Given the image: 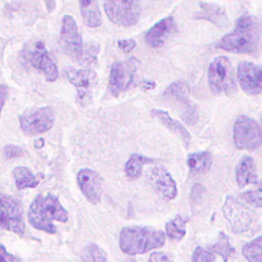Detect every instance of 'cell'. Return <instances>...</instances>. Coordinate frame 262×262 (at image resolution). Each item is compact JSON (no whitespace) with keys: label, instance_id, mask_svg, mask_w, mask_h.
<instances>
[{"label":"cell","instance_id":"obj_20","mask_svg":"<svg viewBox=\"0 0 262 262\" xmlns=\"http://www.w3.org/2000/svg\"><path fill=\"white\" fill-rule=\"evenodd\" d=\"M84 24L90 28L99 27L102 23L97 0H79Z\"/></svg>","mask_w":262,"mask_h":262},{"label":"cell","instance_id":"obj_19","mask_svg":"<svg viewBox=\"0 0 262 262\" xmlns=\"http://www.w3.org/2000/svg\"><path fill=\"white\" fill-rule=\"evenodd\" d=\"M152 115L164 125L166 126L168 129H170L171 131H173L175 134H177L182 141L184 142V144L187 146L190 142L191 136L188 132V130L185 128V126L180 123L179 121L173 119L167 112L162 111V110H158V108H154L151 111Z\"/></svg>","mask_w":262,"mask_h":262},{"label":"cell","instance_id":"obj_31","mask_svg":"<svg viewBox=\"0 0 262 262\" xmlns=\"http://www.w3.org/2000/svg\"><path fill=\"white\" fill-rule=\"evenodd\" d=\"M191 262H215V255L209 250L196 247L193 251Z\"/></svg>","mask_w":262,"mask_h":262},{"label":"cell","instance_id":"obj_4","mask_svg":"<svg viewBox=\"0 0 262 262\" xmlns=\"http://www.w3.org/2000/svg\"><path fill=\"white\" fill-rule=\"evenodd\" d=\"M208 83L215 94H231L236 90L234 71L226 56L214 58L208 70Z\"/></svg>","mask_w":262,"mask_h":262},{"label":"cell","instance_id":"obj_18","mask_svg":"<svg viewBox=\"0 0 262 262\" xmlns=\"http://www.w3.org/2000/svg\"><path fill=\"white\" fill-rule=\"evenodd\" d=\"M235 181L241 188L258 182L256 164L252 157L245 156L239 160L235 168Z\"/></svg>","mask_w":262,"mask_h":262},{"label":"cell","instance_id":"obj_32","mask_svg":"<svg viewBox=\"0 0 262 262\" xmlns=\"http://www.w3.org/2000/svg\"><path fill=\"white\" fill-rule=\"evenodd\" d=\"M4 155L7 159H15L24 155V149L20 146L8 144L4 147Z\"/></svg>","mask_w":262,"mask_h":262},{"label":"cell","instance_id":"obj_13","mask_svg":"<svg viewBox=\"0 0 262 262\" xmlns=\"http://www.w3.org/2000/svg\"><path fill=\"white\" fill-rule=\"evenodd\" d=\"M223 212L232 231L235 233L245 232L253 223L252 212L232 195L226 198Z\"/></svg>","mask_w":262,"mask_h":262},{"label":"cell","instance_id":"obj_5","mask_svg":"<svg viewBox=\"0 0 262 262\" xmlns=\"http://www.w3.org/2000/svg\"><path fill=\"white\" fill-rule=\"evenodd\" d=\"M25 230L26 223L21 202L12 195L0 193V235L10 231L21 236Z\"/></svg>","mask_w":262,"mask_h":262},{"label":"cell","instance_id":"obj_1","mask_svg":"<svg viewBox=\"0 0 262 262\" xmlns=\"http://www.w3.org/2000/svg\"><path fill=\"white\" fill-rule=\"evenodd\" d=\"M260 23L250 14L242 15L235 24L233 31L225 35L217 43V47L233 53L254 54L260 42Z\"/></svg>","mask_w":262,"mask_h":262},{"label":"cell","instance_id":"obj_6","mask_svg":"<svg viewBox=\"0 0 262 262\" xmlns=\"http://www.w3.org/2000/svg\"><path fill=\"white\" fill-rule=\"evenodd\" d=\"M233 142L238 149H258L262 143L260 124L250 117L239 116L233 125Z\"/></svg>","mask_w":262,"mask_h":262},{"label":"cell","instance_id":"obj_2","mask_svg":"<svg viewBox=\"0 0 262 262\" xmlns=\"http://www.w3.org/2000/svg\"><path fill=\"white\" fill-rule=\"evenodd\" d=\"M68 219V211L54 194H38L31 203L28 211L29 223L34 228L50 234L56 232L53 221L64 223Z\"/></svg>","mask_w":262,"mask_h":262},{"label":"cell","instance_id":"obj_15","mask_svg":"<svg viewBox=\"0 0 262 262\" xmlns=\"http://www.w3.org/2000/svg\"><path fill=\"white\" fill-rule=\"evenodd\" d=\"M77 182L86 200L95 205L100 201L102 193V178L94 170L81 169L77 174Z\"/></svg>","mask_w":262,"mask_h":262},{"label":"cell","instance_id":"obj_34","mask_svg":"<svg viewBox=\"0 0 262 262\" xmlns=\"http://www.w3.org/2000/svg\"><path fill=\"white\" fill-rule=\"evenodd\" d=\"M136 46V42L133 39H126V40H119L118 47L124 52H130Z\"/></svg>","mask_w":262,"mask_h":262},{"label":"cell","instance_id":"obj_30","mask_svg":"<svg viewBox=\"0 0 262 262\" xmlns=\"http://www.w3.org/2000/svg\"><path fill=\"white\" fill-rule=\"evenodd\" d=\"M261 183H258L257 189H252L245 191L241 193V199L245 201L247 204L250 206L256 207V208H261L262 206V200H261Z\"/></svg>","mask_w":262,"mask_h":262},{"label":"cell","instance_id":"obj_25","mask_svg":"<svg viewBox=\"0 0 262 262\" xmlns=\"http://www.w3.org/2000/svg\"><path fill=\"white\" fill-rule=\"evenodd\" d=\"M187 219L181 215H176L174 219L166 223V234L172 241H180L186 233L185 225Z\"/></svg>","mask_w":262,"mask_h":262},{"label":"cell","instance_id":"obj_16","mask_svg":"<svg viewBox=\"0 0 262 262\" xmlns=\"http://www.w3.org/2000/svg\"><path fill=\"white\" fill-rule=\"evenodd\" d=\"M175 29L174 18L167 16L156 23L144 35V41L152 48L162 47Z\"/></svg>","mask_w":262,"mask_h":262},{"label":"cell","instance_id":"obj_21","mask_svg":"<svg viewBox=\"0 0 262 262\" xmlns=\"http://www.w3.org/2000/svg\"><path fill=\"white\" fill-rule=\"evenodd\" d=\"M12 176L16 188H34L39 184V178L28 167H16L12 170Z\"/></svg>","mask_w":262,"mask_h":262},{"label":"cell","instance_id":"obj_22","mask_svg":"<svg viewBox=\"0 0 262 262\" xmlns=\"http://www.w3.org/2000/svg\"><path fill=\"white\" fill-rule=\"evenodd\" d=\"M152 162L154 160L150 158L138 154H132L125 165V172L127 177L131 180L138 179L142 174L144 165L151 164Z\"/></svg>","mask_w":262,"mask_h":262},{"label":"cell","instance_id":"obj_28","mask_svg":"<svg viewBox=\"0 0 262 262\" xmlns=\"http://www.w3.org/2000/svg\"><path fill=\"white\" fill-rule=\"evenodd\" d=\"M188 87L184 81H175L172 83L165 91L164 95L168 97H173L177 99L179 102H185L187 105H191L188 98Z\"/></svg>","mask_w":262,"mask_h":262},{"label":"cell","instance_id":"obj_10","mask_svg":"<svg viewBox=\"0 0 262 262\" xmlns=\"http://www.w3.org/2000/svg\"><path fill=\"white\" fill-rule=\"evenodd\" d=\"M60 43L64 52L77 61L84 62L85 49L82 36L79 33L75 19L67 14L63 15L60 29Z\"/></svg>","mask_w":262,"mask_h":262},{"label":"cell","instance_id":"obj_37","mask_svg":"<svg viewBox=\"0 0 262 262\" xmlns=\"http://www.w3.org/2000/svg\"><path fill=\"white\" fill-rule=\"evenodd\" d=\"M128 262H136L134 259H132V260H130V261H128Z\"/></svg>","mask_w":262,"mask_h":262},{"label":"cell","instance_id":"obj_26","mask_svg":"<svg viewBox=\"0 0 262 262\" xmlns=\"http://www.w3.org/2000/svg\"><path fill=\"white\" fill-rule=\"evenodd\" d=\"M81 262H108L106 253L96 244H88L81 253Z\"/></svg>","mask_w":262,"mask_h":262},{"label":"cell","instance_id":"obj_27","mask_svg":"<svg viewBox=\"0 0 262 262\" xmlns=\"http://www.w3.org/2000/svg\"><path fill=\"white\" fill-rule=\"evenodd\" d=\"M261 246H262V236L260 235L244 245L242 252L244 257L248 260V262H262Z\"/></svg>","mask_w":262,"mask_h":262},{"label":"cell","instance_id":"obj_12","mask_svg":"<svg viewBox=\"0 0 262 262\" xmlns=\"http://www.w3.org/2000/svg\"><path fill=\"white\" fill-rule=\"evenodd\" d=\"M137 61L130 58L125 61H117L112 64L108 88L114 96H119L126 91L133 81Z\"/></svg>","mask_w":262,"mask_h":262},{"label":"cell","instance_id":"obj_36","mask_svg":"<svg viewBox=\"0 0 262 262\" xmlns=\"http://www.w3.org/2000/svg\"><path fill=\"white\" fill-rule=\"evenodd\" d=\"M8 97V87L0 84V117H1V113H2V108L7 100Z\"/></svg>","mask_w":262,"mask_h":262},{"label":"cell","instance_id":"obj_9","mask_svg":"<svg viewBox=\"0 0 262 262\" xmlns=\"http://www.w3.org/2000/svg\"><path fill=\"white\" fill-rule=\"evenodd\" d=\"M25 59L33 68L43 73L48 82H54L58 77V70L50 57L45 45L41 41L29 43L24 50Z\"/></svg>","mask_w":262,"mask_h":262},{"label":"cell","instance_id":"obj_23","mask_svg":"<svg viewBox=\"0 0 262 262\" xmlns=\"http://www.w3.org/2000/svg\"><path fill=\"white\" fill-rule=\"evenodd\" d=\"M187 166L192 172L206 173L212 166V156L209 151L190 154L187 157Z\"/></svg>","mask_w":262,"mask_h":262},{"label":"cell","instance_id":"obj_7","mask_svg":"<svg viewBox=\"0 0 262 262\" xmlns=\"http://www.w3.org/2000/svg\"><path fill=\"white\" fill-rule=\"evenodd\" d=\"M103 6L110 20L120 27H132L140 16V0H104Z\"/></svg>","mask_w":262,"mask_h":262},{"label":"cell","instance_id":"obj_17","mask_svg":"<svg viewBox=\"0 0 262 262\" xmlns=\"http://www.w3.org/2000/svg\"><path fill=\"white\" fill-rule=\"evenodd\" d=\"M150 176L159 193L166 200H173L177 195V185L170 172L162 165H155Z\"/></svg>","mask_w":262,"mask_h":262},{"label":"cell","instance_id":"obj_8","mask_svg":"<svg viewBox=\"0 0 262 262\" xmlns=\"http://www.w3.org/2000/svg\"><path fill=\"white\" fill-rule=\"evenodd\" d=\"M55 122V112L51 106L28 111L19 117V127L24 134L34 136L49 131Z\"/></svg>","mask_w":262,"mask_h":262},{"label":"cell","instance_id":"obj_29","mask_svg":"<svg viewBox=\"0 0 262 262\" xmlns=\"http://www.w3.org/2000/svg\"><path fill=\"white\" fill-rule=\"evenodd\" d=\"M210 250H211L212 253H215V254L220 255V256L223 258V261H224V262H227L229 256H230L231 253L234 251L233 248H232L231 245H230V242H229L228 236H227L224 232H221V233L219 234L218 241H217L214 245L211 246Z\"/></svg>","mask_w":262,"mask_h":262},{"label":"cell","instance_id":"obj_14","mask_svg":"<svg viewBox=\"0 0 262 262\" xmlns=\"http://www.w3.org/2000/svg\"><path fill=\"white\" fill-rule=\"evenodd\" d=\"M236 78L244 92L250 95H257L261 92V68L259 64L250 61H241L237 66Z\"/></svg>","mask_w":262,"mask_h":262},{"label":"cell","instance_id":"obj_3","mask_svg":"<svg viewBox=\"0 0 262 262\" xmlns=\"http://www.w3.org/2000/svg\"><path fill=\"white\" fill-rule=\"evenodd\" d=\"M165 242L166 235L163 231L146 226H126L119 235L121 251L130 256L142 255L161 248Z\"/></svg>","mask_w":262,"mask_h":262},{"label":"cell","instance_id":"obj_24","mask_svg":"<svg viewBox=\"0 0 262 262\" xmlns=\"http://www.w3.org/2000/svg\"><path fill=\"white\" fill-rule=\"evenodd\" d=\"M201 5H202V8H201L200 17L206 18L214 23L218 27H226L228 25L226 14L221 7L216 6L214 4H208V3L201 4Z\"/></svg>","mask_w":262,"mask_h":262},{"label":"cell","instance_id":"obj_35","mask_svg":"<svg viewBox=\"0 0 262 262\" xmlns=\"http://www.w3.org/2000/svg\"><path fill=\"white\" fill-rule=\"evenodd\" d=\"M147 262H172V260L162 252H152Z\"/></svg>","mask_w":262,"mask_h":262},{"label":"cell","instance_id":"obj_33","mask_svg":"<svg viewBox=\"0 0 262 262\" xmlns=\"http://www.w3.org/2000/svg\"><path fill=\"white\" fill-rule=\"evenodd\" d=\"M0 262H21V260L18 257L8 253L5 247L0 244Z\"/></svg>","mask_w":262,"mask_h":262},{"label":"cell","instance_id":"obj_11","mask_svg":"<svg viewBox=\"0 0 262 262\" xmlns=\"http://www.w3.org/2000/svg\"><path fill=\"white\" fill-rule=\"evenodd\" d=\"M64 77L77 89V99L81 105L87 104L92 98L93 88L97 81L95 72L90 69L67 68L63 70Z\"/></svg>","mask_w":262,"mask_h":262}]
</instances>
